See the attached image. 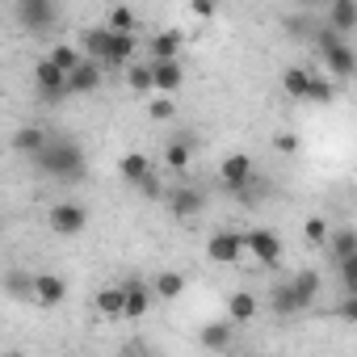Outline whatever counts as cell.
<instances>
[{
	"mask_svg": "<svg viewBox=\"0 0 357 357\" xmlns=\"http://www.w3.org/2000/svg\"><path fill=\"white\" fill-rule=\"evenodd\" d=\"M47 130L43 126H22L17 135H13V151H22V155H38L43 147H47Z\"/></svg>",
	"mask_w": 357,
	"mask_h": 357,
	"instance_id": "7402d4cb",
	"label": "cell"
},
{
	"mask_svg": "<svg viewBox=\"0 0 357 357\" xmlns=\"http://www.w3.org/2000/svg\"><path fill=\"white\" fill-rule=\"evenodd\" d=\"M319 51H324V68L340 80V84H349L353 80V68H357V59H353V47H349V38H340L332 26H319Z\"/></svg>",
	"mask_w": 357,
	"mask_h": 357,
	"instance_id": "7a4b0ae2",
	"label": "cell"
},
{
	"mask_svg": "<svg viewBox=\"0 0 357 357\" xmlns=\"http://www.w3.org/2000/svg\"><path fill=\"white\" fill-rule=\"evenodd\" d=\"M147 307H151V286L139 278L122 282V319H143Z\"/></svg>",
	"mask_w": 357,
	"mask_h": 357,
	"instance_id": "7c38bea8",
	"label": "cell"
},
{
	"mask_svg": "<svg viewBox=\"0 0 357 357\" xmlns=\"http://www.w3.org/2000/svg\"><path fill=\"white\" fill-rule=\"evenodd\" d=\"M105 43H109V30H105V26H93V30H84V34H80V55H89V59H101V55H105Z\"/></svg>",
	"mask_w": 357,
	"mask_h": 357,
	"instance_id": "484cf974",
	"label": "cell"
},
{
	"mask_svg": "<svg viewBox=\"0 0 357 357\" xmlns=\"http://www.w3.org/2000/svg\"><path fill=\"white\" fill-rule=\"evenodd\" d=\"M38 164L43 176H51V181H63V185H76L84 176V147L76 139H47V147L38 155H30Z\"/></svg>",
	"mask_w": 357,
	"mask_h": 357,
	"instance_id": "6da1fadb",
	"label": "cell"
},
{
	"mask_svg": "<svg viewBox=\"0 0 357 357\" xmlns=\"http://www.w3.org/2000/svg\"><path fill=\"white\" fill-rule=\"evenodd\" d=\"M147 286H151V298H160V303H176L185 294V278L176 269H160L155 282H147Z\"/></svg>",
	"mask_w": 357,
	"mask_h": 357,
	"instance_id": "2e32d148",
	"label": "cell"
},
{
	"mask_svg": "<svg viewBox=\"0 0 357 357\" xmlns=\"http://www.w3.org/2000/svg\"><path fill=\"white\" fill-rule=\"evenodd\" d=\"M273 147H278L282 155H294V151H298V135H290V130H282V135L273 139Z\"/></svg>",
	"mask_w": 357,
	"mask_h": 357,
	"instance_id": "f35d334b",
	"label": "cell"
},
{
	"mask_svg": "<svg viewBox=\"0 0 357 357\" xmlns=\"http://www.w3.org/2000/svg\"><path fill=\"white\" fill-rule=\"evenodd\" d=\"M185 84V72L176 59H151V89L155 93H176Z\"/></svg>",
	"mask_w": 357,
	"mask_h": 357,
	"instance_id": "5bb4252c",
	"label": "cell"
},
{
	"mask_svg": "<svg viewBox=\"0 0 357 357\" xmlns=\"http://www.w3.org/2000/svg\"><path fill=\"white\" fill-rule=\"evenodd\" d=\"M319 273L315 269H298L294 278H290V290H294V303H298V311H307L311 303H315V294H319Z\"/></svg>",
	"mask_w": 357,
	"mask_h": 357,
	"instance_id": "e0dca14e",
	"label": "cell"
},
{
	"mask_svg": "<svg viewBox=\"0 0 357 357\" xmlns=\"http://www.w3.org/2000/svg\"><path fill=\"white\" fill-rule=\"evenodd\" d=\"M257 311H261V303H257L252 290H231V298H227V319L231 324H252Z\"/></svg>",
	"mask_w": 357,
	"mask_h": 357,
	"instance_id": "ac0fdd59",
	"label": "cell"
},
{
	"mask_svg": "<svg viewBox=\"0 0 357 357\" xmlns=\"http://www.w3.org/2000/svg\"><path fill=\"white\" fill-rule=\"evenodd\" d=\"M147 114H151V122H168V118L176 114V105H172V97L164 93V97H151V101H147Z\"/></svg>",
	"mask_w": 357,
	"mask_h": 357,
	"instance_id": "d590c367",
	"label": "cell"
},
{
	"mask_svg": "<svg viewBox=\"0 0 357 357\" xmlns=\"http://www.w3.org/2000/svg\"><path fill=\"white\" fill-rule=\"evenodd\" d=\"M336 315L349 319V324H357V294H344V303L336 307Z\"/></svg>",
	"mask_w": 357,
	"mask_h": 357,
	"instance_id": "ab89813d",
	"label": "cell"
},
{
	"mask_svg": "<svg viewBox=\"0 0 357 357\" xmlns=\"http://www.w3.org/2000/svg\"><path fill=\"white\" fill-rule=\"evenodd\" d=\"M273 311L286 319V315H298V303H294V290H290V282H282L278 290H273Z\"/></svg>",
	"mask_w": 357,
	"mask_h": 357,
	"instance_id": "1f68e13d",
	"label": "cell"
},
{
	"mask_svg": "<svg viewBox=\"0 0 357 357\" xmlns=\"http://www.w3.org/2000/svg\"><path fill=\"white\" fill-rule=\"evenodd\" d=\"M30 298L38 307H59L68 298V282L59 273H34V286H30Z\"/></svg>",
	"mask_w": 357,
	"mask_h": 357,
	"instance_id": "8fae6325",
	"label": "cell"
},
{
	"mask_svg": "<svg viewBox=\"0 0 357 357\" xmlns=\"http://www.w3.org/2000/svg\"><path fill=\"white\" fill-rule=\"evenodd\" d=\"M0 231H5V219H0Z\"/></svg>",
	"mask_w": 357,
	"mask_h": 357,
	"instance_id": "b9f144b4",
	"label": "cell"
},
{
	"mask_svg": "<svg viewBox=\"0 0 357 357\" xmlns=\"http://www.w3.org/2000/svg\"><path fill=\"white\" fill-rule=\"evenodd\" d=\"M176 55H181V30L151 34V59H176Z\"/></svg>",
	"mask_w": 357,
	"mask_h": 357,
	"instance_id": "603a6c76",
	"label": "cell"
},
{
	"mask_svg": "<svg viewBox=\"0 0 357 357\" xmlns=\"http://www.w3.org/2000/svg\"><path fill=\"white\" fill-rule=\"evenodd\" d=\"M93 307L101 319H122V286H101L93 294Z\"/></svg>",
	"mask_w": 357,
	"mask_h": 357,
	"instance_id": "44dd1931",
	"label": "cell"
},
{
	"mask_svg": "<svg viewBox=\"0 0 357 357\" xmlns=\"http://www.w3.org/2000/svg\"><path fill=\"white\" fill-rule=\"evenodd\" d=\"M303 101H315V105H332L336 101V84L324 80V76H307V97Z\"/></svg>",
	"mask_w": 357,
	"mask_h": 357,
	"instance_id": "f1b7e54d",
	"label": "cell"
},
{
	"mask_svg": "<svg viewBox=\"0 0 357 357\" xmlns=\"http://www.w3.org/2000/svg\"><path fill=\"white\" fill-rule=\"evenodd\" d=\"M190 13H194L198 22H215L219 5H215V0H190Z\"/></svg>",
	"mask_w": 357,
	"mask_h": 357,
	"instance_id": "74e56055",
	"label": "cell"
},
{
	"mask_svg": "<svg viewBox=\"0 0 357 357\" xmlns=\"http://www.w3.org/2000/svg\"><path fill=\"white\" fill-rule=\"evenodd\" d=\"M206 257L215 265H240L244 261V236L240 231H215L206 240Z\"/></svg>",
	"mask_w": 357,
	"mask_h": 357,
	"instance_id": "52a82bcc",
	"label": "cell"
},
{
	"mask_svg": "<svg viewBox=\"0 0 357 357\" xmlns=\"http://www.w3.org/2000/svg\"><path fill=\"white\" fill-rule=\"evenodd\" d=\"M89 227V211L80 202H55L51 206V231L55 236H80Z\"/></svg>",
	"mask_w": 357,
	"mask_h": 357,
	"instance_id": "8992f818",
	"label": "cell"
},
{
	"mask_svg": "<svg viewBox=\"0 0 357 357\" xmlns=\"http://www.w3.org/2000/svg\"><path fill=\"white\" fill-rule=\"evenodd\" d=\"M324 244L332 248V261H344V257H353V252H357V231H353V227H340L336 236L328 231V240H324Z\"/></svg>",
	"mask_w": 357,
	"mask_h": 357,
	"instance_id": "d4e9b609",
	"label": "cell"
},
{
	"mask_svg": "<svg viewBox=\"0 0 357 357\" xmlns=\"http://www.w3.org/2000/svg\"><path fill=\"white\" fill-rule=\"evenodd\" d=\"M135 51H139V43H135V34H114L109 30V43H105V55L97 59L101 68H126L130 59H135Z\"/></svg>",
	"mask_w": 357,
	"mask_h": 357,
	"instance_id": "4fadbf2b",
	"label": "cell"
},
{
	"mask_svg": "<svg viewBox=\"0 0 357 357\" xmlns=\"http://www.w3.org/2000/svg\"><path fill=\"white\" fill-rule=\"evenodd\" d=\"M164 198H168V211H172L176 219H198V215H202V206H206L202 190H194V185H176V190H164Z\"/></svg>",
	"mask_w": 357,
	"mask_h": 357,
	"instance_id": "30bf717a",
	"label": "cell"
},
{
	"mask_svg": "<svg viewBox=\"0 0 357 357\" xmlns=\"http://www.w3.org/2000/svg\"><path fill=\"white\" fill-rule=\"evenodd\" d=\"M219 176H223V185H227L231 194H240V190H248V185L257 181V164H252V155L236 151V155H227V160H223Z\"/></svg>",
	"mask_w": 357,
	"mask_h": 357,
	"instance_id": "5b68a950",
	"label": "cell"
},
{
	"mask_svg": "<svg viewBox=\"0 0 357 357\" xmlns=\"http://www.w3.org/2000/svg\"><path fill=\"white\" fill-rule=\"evenodd\" d=\"M135 185H139V194H143V198H164V185H160V176H155L151 168H147V172L139 176Z\"/></svg>",
	"mask_w": 357,
	"mask_h": 357,
	"instance_id": "8d00e7d4",
	"label": "cell"
},
{
	"mask_svg": "<svg viewBox=\"0 0 357 357\" xmlns=\"http://www.w3.org/2000/svg\"><path fill=\"white\" fill-rule=\"evenodd\" d=\"M307 76H311L307 68H286V76H282V89H286L294 101H303V97H307Z\"/></svg>",
	"mask_w": 357,
	"mask_h": 357,
	"instance_id": "f546056e",
	"label": "cell"
},
{
	"mask_svg": "<svg viewBox=\"0 0 357 357\" xmlns=\"http://www.w3.org/2000/svg\"><path fill=\"white\" fill-rule=\"evenodd\" d=\"M105 30H114V34H135V30H139L135 9H130V5H114V9L105 13Z\"/></svg>",
	"mask_w": 357,
	"mask_h": 357,
	"instance_id": "cb8c5ba5",
	"label": "cell"
},
{
	"mask_svg": "<svg viewBox=\"0 0 357 357\" xmlns=\"http://www.w3.org/2000/svg\"><path fill=\"white\" fill-rule=\"evenodd\" d=\"M30 286H34V278H30V273H22V269H9V278H5V290H9L13 298H30Z\"/></svg>",
	"mask_w": 357,
	"mask_h": 357,
	"instance_id": "e575fe53",
	"label": "cell"
},
{
	"mask_svg": "<svg viewBox=\"0 0 357 357\" xmlns=\"http://www.w3.org/2000/svg\"><path fill=\"white\" fill-rule=\"evenodd\" d=\"M47 59H51L55 68H63V72H72V68H76V63H80L84 55H80V47H72V43H59V47H55V51H51Z\"/></svg>",
	"mask_w": 357,
	"mask_h": 357,
	"instance_id": "4dcf8cb0",
	"label": "cell"
},
{
	"mask_svg": "<svg viewBox=\"0 0 357 357\" xmlns=\"http://www.w3.org/2000/svg\"><path fill=\"white\" fill-rule=\"evenodd\" d=\"M126 84H130V93H139V97H147V93H155L151 89V63H126Z\"/></svg>",
	"mask_w": 357,
	"mask_h": 357,
	"instance_id": "4316f807",
	"label": "cell"
},
{
	"mask_svg": "<svg viewBox=\"0 0 357 357\" xmlns=\"http://www.w3.org/2000/svg\"><path fill=\"white\" fill-rule=\"evenodd\" d=\"M336 269H340V290L344 294H357V252L344 257V261H336Z\"/></svg>",
	"mask_w": 357,
	"mask_h": 357,
	"instance_id": "836d02e7",
	"label": "cell"
},
{
	"mask_svg": "<svg viewBox=\"0 0 357 357\" xmlns=\"http://www.w3.org/2000/svg\"><path fill=\"white\" fill-rule=\"evenodd\" d=\"M244 252H252L265 269H278V265H282V240H278L273 231H265V227H252V231L244 236Z\"/></svg>",
	"mask_w": 357,
	"mask_h": 357,
	"instance_id": "277c9868",
	"label": "cell"
},
{
	"mask_svg": "<svg viewBox=\"0 0 357 357\" xmlns=\"http://www.w3.org/2000/svg\"><path fill=\"white\" fill-rule=\"evenodd\" d=\"M303 236H307V244L324 248V240H328V223H324V215H311V219H303Z\"/></svg>",
	"mask_w": 357,
	"mask_h": 357,
	"instance_id": "d6a6232c",
	"label": "cell"
},
{
	"mask_svg": "<svg viewBox=\"0 0 357 357\" xmlns=\"http://www.w3.org/2000/svg\"><path fill=\"white\" fill-rule=\"evenodd\" d=\"M55 17H59L55 0H17V22L30 34H47L55 26Z\"/></svg>",
	"mask_w": 357,
	"mask_h": 357,
	"instance_id": "3957f363",
	"label": "cell"
},
{
	"mask_svg": "<svg viewBox=\"0 0 357 357\" xmlns=\"http://www.w3.org/2000/svg\"><path fill=\"white\" fill-rule=\"evenodd\" d=\"M34 84H38L43 101H63V97H68V72L55 68L51 59H43V63L34 68Z\"/></svg>",
	"mask_w": 357,
	"mask_h": 357,
	"instance_id": "ba28073f",
	"label": "cell"
},
{
	"mask_svg": "<svg viewBox=\"0 0 357 357\" xmlns=\"http://www.w3.org/2000/svg\"><path fill=\"white\" fill-rule=\"evenodd\" d=\"M198 340H202V349L223 353V349H231V340H236V324H231V319H211V324L198 328Z\"/></svg>",
	"mask_w": 357,
	"mask_h": 357,
	"instance_id": "9a60e30c",
	"label": "cell"
},
{
	"mask_svg": "<svg viewBox=\"0 0 357 357\" xmlns=\"http://www.w3.org/2000/svg\"><path fill=\"white\" fill-rule=\"evenodd\" d=\"M328 26H332L340 38H349V34H353V26H357V5H353V0H332Z\"/></svg>",
	"mask_w": 357,
	"mask_h": 357,
	"instance_id": "d6986e66",
	"label": "cell"
},
{
	"mask_svg": "<svg viewBox=\"0 0 357 357\" xmlns=\"http://www.w3.org/2000/svg\"><path fill=\"white\" fill-rule=\"evenodd\" d=\"M97 89H101V63L84 55V59L68 72V97H89V93H97Z\"/></svg>",
	"mask_w": 357,
	"mask_h": 357,
	"instance_id": "9c48e42d",
	"label": "cell"
},
{
	"mask_svg": "<svg viewBox=\"0 0 357 357\" xmlns=\"http://www.w3.org/2000/svg\"><path fill=\"white\" fill-rule=\"evenodd\" d=\"M147 168H151V160H147L143 151H126V155L118 160V172H122V181H130V185L139 181V176H143Z\"/></svg>",
	"mask_w": 357,
	"mask_h": 357,
	"instance_id": "83f0119b",
	"label": "cell"
},
{
	"mask_svg": "<svg viewBox=\"0 0 357 357\" xmlns=\"http://www.w3.org/2000/svg\"><path fill=\"white\" fill-rule=\"evenodd\" d=\"M190 155H194V139H190V135H176V139L164 147V164H168L172 172H185V168H190Z\"/></svg>",
	"mask_w": 357,
	"mask_h": 357,
	"instance_id": "ffe728a7",
	"label": "cell"
},
{
	"mask_svg": "<svg viewBox=\"0 0 357 357\" xmlns=\"http://www.w3.org/2000/svg\"><path fill=\"white\" fill-rule=\"evenodd\" d=\"M298 5H311V0H298Z\"/></svg>",
	"mask_w": 357,
	"mask_h": 357,
	"instance_id": "60d3db41",
	"label": "cell"
}]
</instances>
